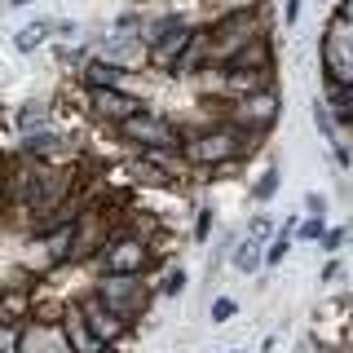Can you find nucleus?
<instances>
[{
    "instance_id": "obj_1",
    "label": "nucleus",
    "mask_w": 353,
    "mask_h": 353,
    "mask_svg": "<svg viewBox=\"0 0 353 353\" xmlns=\"http://www.w3.org/2000/svg\"><path fill=\"white\" fill-rule=\"evenodd\" d=\"M265 31H274V0H239V5L216 9L212 18H203L208 58H212V66H225Z\"/></svg>"
},
{
    "instance_id": "obj_2",
    "label": "nucleus",
    "mask_w": 353,
    "mask_h": 353,
    "mask_svg": "<svg viewBox=\"0 0 353 353\" xmlns=\"http://www.w3.org/2000/svg\"><path fill=\"white\" fill-rule=\"evenodd\" d=\"M261 150V141H252V137H243V132H234L230 124H208V128H194V132H185L181 137V163L190 172H208V168H216V163H230V159H243L248 163L252 154Z\"/></svg>"
},
{
    "instance_id": "obj_3",
    "label": "nucleus",
    "mask_w": 353,
    "mask_h": 353,
    "mask_svg": "<svg viewBox=\"0 0 353 353\" xmlns=\"http://www.w3.org/2000/svg\"><path fill=\"white\" fill-rule=\"evenodd\" d=\"M88 265H93V279H97V274H115V279H150V274L159 270V256H154L150 239L132 234V230L124 225V216H119V230L102 243V252H97Z\"/></svg>"
},
{
    "instance_id": "obj_4",
    "label": "nucleus",
    "mask_w": 353,
    "mask_h": 353,
    "mask_svg": "<svg viewBox=\"0 0 353 353\" xmlns=\"http://www.w3.org/2000/svg\"><path fill=\"white\" fill-rule=\"evenodd\" d=\"M216 119L230 124L234 132L252 141H270L274 128L283 124V88H265V93H248V97H216Z\"/></svg>"
},
{
    "instance_id": "obj_5",
    "label": "nucleus",
    "mask_w": 353,
    "mask_h": 353,
    "mask_svg": "<svg viewBox=\"0 0 353 353\" xmlns=\"http://www.w3.org/2000/svg\"><path fill=\"white\" fill-rule=\"evenodd\" d=\"M110 137L124 141L132 154H150V150H181V128H176L172 110H159V106H141L132 119H124L119 128H110Z\"/></svg>"
},
{
    "instance_id": "obj_6",
    "label": "nucleus",
    "mask_w": 353,
    "mask_h": 353,
    "mask_svg": "<svg viewBox=\"0 0 353 353\" xmlns=\"http://www.w3.org/2000/svg\"><path fill=\"white\" fill-rule=\"evenodd\" d=\"M318 58V80L331 88H349L353 84V27L340 14H327L323 36L314 44Z\"/></svg>"
},
{
    "instance_id": "obj_7",
    "label": "nucleus",
    "mask_w": 353,
    "mask_h": 353,
    "mask_svg": "<svg viewBox=\"0 0 353 353\" xmlns=\"http://www.w3.org/2000/svg\"><path fill=\"white\" fill-rule=\"evenodd\" d=\"M88 292H93L110 314H119L132 327H137L141 318H150V305L159 301L150 279H115V274H97V279L88 283Z\"/></svg>"
},
{
    "instance_id": "obj_8",
    "label": "nucleus",
    "mask_w": 353,
    "mask_h": 353,
    "mask_svg": "<svg viewBox=\"0 0 353 353\" xmlns=\"http://www.w3.org/2000/svg\"><path fill=\"white\" fill-rule=\"evenodd\" d=\"M71 305H75V314L84 318V327L97 336V345H102L106 353H124V349H128V340H132V331H137V327L124 323L119 314H110V309L97 301L88 287H80V292L71 296Z\"/></svg>"
},
{
    "instance_id": "obj_9",
    "label": "nucleus",
    "mask_w": 353,
    "mask_h": 353,
    "mask_svg": "<svg viewBox=\"0 0 353 353\" xmlns=\"http://www.w3.org/2000/svg\"><path fill=\"white\" fill-rule=\"evenodd\" d=\"M141 106H150V102L132 88V80L119 84V88H93V93H84V115L93 119V124H102L106 132L119 128L124 119H132Z\"/></svg>"
},
{
    "instance_id": "obj_10",
    "label": "nucleus",
    "mask_w": 353,
    "mask_h": 353,
    "mask_svg": "<svg viewBox=\"0 0 353 353\" xmlns=\"http://www.w3.org/2000/svg\"><path fill=\"white\" fill-rule=\"evenodd\" d=\"M14 154H22V159H31V163H75L80 137H75L71 128L53 124V128H40V132H31V137H22Z\"/></svg>"
},
{
    "instance_id": "obj_11",
    "label": "nucleus",
    "mask_w": 353,
    "mask_h": 353,
    "mask_svg": "<svg viewBox=\"0 0 353 353\" xmlns=\"http://www.w3.org/2000/svg\"><path fill=\"white\" fill-rule=\"evenodd\" d=\"M88 44H93V58L119 66V71H128V75H146V40H141V31L137 36L102 31V36H88Z\"/></svg>"
},
{
    "instance_id": "obj_12",
    "label": "nucleus",
    "mask_w": 353,
    "mask_h": 353,
    "mask_svg": "<svg viewBox=\"0 0 353 353\" xmlns=\"http://www.w3.org/2000/svg\"><path fill=\"white\" fill-rule=\"evenodd\" d=\"M18 353H71V345H66L62 323H36V318H27L22 323Z\"/></svg>"
},
{
    "instance_id": "obj_13",
    "label": "nucleus",
    "mask_w": 353,
    "mask_h": 353,
    "mask_svg": "<svg viewBox=\"0 0 353 353\" xmlns=\"http://www.w3.org/2000/svg\"><path fill=\"white\" fill-rule=\"evenodd\" d=\"M9 124H14L18 141H22V137H31V132L58 124V106H53L49 97H27V102H18V106H14V119H9Z\"/></svg>"
},
{
    "instance_id": "obj_14",
    "label": "nucleus",
    "mask_w": 353,
    "mask_h": 353,
    "mask_svg": "<svg viewBox=\"0 0 353 353\" xmlns=\"http://www.w3.org/2000/svg\"><path fill=\"white\" fill-rule=\"evenodd\" d=\"M71 80L80 84V93H93V88H119V84H128L132 75L119 71V66H110V62H102V58H88Z\"/></svg>"
},
{
    "instance_id": "obj_15",
    "label": "nucleus",
    "mask_w": 353,
    "mask_h": 353,
    "mask_svg": "<svg viewBox=\"0 0 353 353\" xmlns=\"http://www.w3.org/2000/svg\"><path fill=\"white\" fill-rule=\"evenodd\" d=\"M9 44H14V53H22V58H31V53L49 49V44H53V18H44V14L27 18V22L14 31V36H9Z\"/></svg>"
},
{
    "instance_id": "obj_16",
    "label": "nucleus",
    "mask_w": 353,
    "mask_h": 353,
    "mask_svg": "<svg viewBox=\"0 0 353 353\" xmlns=\"http://www.w3.org/2000/svg\"><path fill=\"white\" fill-rule=\"evenodd\" d=\"M62 331H66V345H71V353H106L102 345H97V336L84 327V318L75 314L71 301H66V309H62Z\"/></svg>"
},
{
    "instance_id": "obj_17",
    "label": "nucleus",
    "mask_w": 353,
    "mask_h": 353,
    "mask_svg": "<svg viewBox=\"0 0 353 353\" xmlns=\"http://www.w3.org/2000/svg\"><path fill=\"white\" fill-rule=\"evenodd\" d=\"M185 292H190V270H185L181 261L163 265L159 279H154V296H159V301H176V296H185Z\"/></svg>"
},
{
    "instance_id": "obj_18",
    "label": "nucleus",
    "mask_w": 353,
    "mask_h": 353,
    "mask_svg": "<svg viewBox=\"0 0 353 353\" xmlns=\"http://www.w3.org/2000/svg\"><path fill=\"white\" fill-rule=\"evenodd\" d=\"M261 243H252V239H243L239 234V243H234V252H230V261L225 265H234V270L243 274V279H256V274L265 270V256H261Z\"/></svg>"
},
{
    "instance_id": "obj_19",
    "label": "nucleus",
    "mask_w": 353,
    "mask_h": 353,
    "mask_svg": "<svg viewBox=\"0 0 353 353\" xmlns=\"http://www.w3.org/2000/svg\"><path fill=\"white\" fill-rule=\"evenodd\" d=\"M279 190H283V168H279V163H265V168L256 172V181H248V199L256 208H265Z\"/></svg>"
},
{
    "instance_id": "obj_20",
    "label": "nucleus",
    "mask_w": 353,
    "mask_h": 353,
    "mask_svg": "<svg viewBox=\"0 0 353 353\" xmlns=\"http://www.w3.org/2000/svg\"><path fill=\"white\" fill-rule=\"evenodd\" d=\"M49 49H53V66L66 71V75H75L88 58H93V44L88 40H80V44H49Z\"/></svg>"
},
{
    "instance_id": "obj_21",
    "label": "nucleus",
    "mask_w": 353,
    "mask_h": 353,
    "mask_svg": "<svg viewBox=\"0 0 353 353\" xmlns=\"http://www.w3.org/2000/svg\"><path fill=\"white\" fill-rule=\"evenodd\" d=\"M309 119H314L318 137H323L327 146H340V141H345V132L336 128V119H331V110L323 106V97H314V102H309Z\"/></svg>"
},
{
    "instance_id": "obj_22",
    "label": "nucleus",
    "mask_w": 353,
    "mask_h": 353,
    "mask_svg": "<svg viewBox=\"0 0 353 353\" xmlns=\"http://www.w3.org/2000/svg\"><path fill=\"white\" fill-rule=\"evenodd\" d=\"M212 234H216V208H212V203H199V208H194V230H190V239L203 248V243H212Z\"/></svg>"
},
{
    "instance_id": "obj_23",
    "label": "nucleus",
    "mask_w": 353,
    "mask_h": 353,
    "mask_svg": "<svg viewBox=\"0 0 353 353\" xmlns=\"http://www.w3.org/2000/svg\"><path fill=\"white\" fill-rule=\"evenodd\" d=\"M274 234H279V225H274V216H270V212H252V216H248V225H243V239L261 243V248H265V243H270Z\"/></svg>"
},
{
    "instance_id": "obj_24",
    "label": "nucleus",
    "mask_w": 353,
    "mask_h": 353,
    "mask_svg": "<svg viewBox=\"0 0 353 353\" xmlns=\"http://www.w3.org/2000/svg\"><path fill=\"white\" fill-rule=\"evenodd\" d=\"M292 248H296V239L279 230V234H274L270 243H265V252H261V256H265V270H279V265H283L287 256H292Z\"/></svg>"
},
{
    "instance_id": "obj_25",
    "label": "nucleus",
    "mask_w": 353,
    "mask_h": 353,
    "mask_svg": "<svg viewBox=\"0 0 353 353\" xmlns=\"http://www.w3.org/2000/svg\"><path fill=\"white\" fill-rule=\"evenodd\" d=\"M141 22H146V9H141V5H128V9H119V14L110 18V31H124V36H137V31H141Z\"/></svg>"
},
{
    "instance_id": "obj_26",
    "label": "nucleus",
    "mask_w": 353,
    "mask_h": 353,
    "mask_svg": "<svg viewBox=\"0 0 353 353\" xmlns=\"http://www.w3.org/2000/svg\"><path fill=\"white\" fill-rule=\"evenodd\" d=\"M208 318H212V327L234 323V318H239V301H234V296H212V301H208Z\"/></svg>"
},
{
    "instance_id": "obj_27",
    "label": "nucleus",
    "mask_w": 353,
    "mask_h": 353,
    "mask_svg": "<svg viewBox=\"0 0 353 353\" xmlns=\"http://www.w3.org/2000/svg\"><path fill=\"white\" fill-rule=\"evenodd\" d=\"M84 22L80 18H53V44H80L84 40Z\"/></svg>"
},
{
    "instance_id": "obj_28",
    "label": "nucleus",
    "mask_w": 353,
    "mask_h": 353,
    "mask_svg": "<svg viewBox=\"0 0 353 353\" xmlns=\"http://www.w3.org/2000/svg\"><path fill=\"white\" fill-rule=\"evenodd\" d=\"M327 234V216H301V225H296V248H309V243H318Z\"/></svg>"
},
{
    "instance_id": "obj_29",
    "label": "nucleus",
    "mask_w": 353,
    "mask_h": 353,
    "mask_svg": "<svg viewBox=\"0 0 353 353\" xmlns=\"http://www.w3.org/2000/svg\"><path fill=\"white\" fill-rule=\"evenodd\" d=\"M345 243H349V225H327V234L318 239V252H323V256H340Z\"/></svg>"
},
{
    "instance_id": "obj_30",
    "label": "nucleus",
    "mask_w": 353,
    "mask_h": 353,
    "mask_svg": "<svg viewBox=\"0 0 353 353\" xmlns=\"http://www.w3.org/2000/svg\"><path fill=\"white\" fill-rule=\"evenodd\" d=\"M301 208H305L301 216H331V199H327L323 190H305V199H301Z\"/></svg>"
},
{
    "instance_id": "obj_31",
    "label": "nucleus",
    "mask_w": 353,
    "mask_h": 353,
    "mask_svg": "<svg viewBox=\"0 0 353 353\" xmlns=\"http://www.w3.org/2000/svg\"><path fill=\"white\" fill-rule=\"evenodd\" d=\"M243 168V159H230V163H216V168H208V172H199V181H208V185H221V181H234V172Z\"/></svg>"
},
{
    "instance_id": "obj_32",
    "label": "nucleus",
    "mask_w": 353,
    "mask_h": 353,
    "mask_svg": "<svg viewBox=\"0 0 353 353\" xmlns=\"http://www.w3.org/2000/svg\"><path fill=\"white\" fill-rule=\"evenodd\" d=\"M301 14H305V0H279V22H283V31H296V27H301Z\"/></svg>"
},
{
    "instance_id": "obj_33",
    "label": "nucleus",
    "mask_w": 353,
    "mask_h": 353,
    "mask_svg": "<svg viewBox=\"0 0 353 353\" xmlns=\"http://www.w3.org/2000/svg\"><path fill=\"white\" fill-rule=\"evenodd\" d=\"M331 163H336V172H353V146H349V141L331 146Z\"/></svg>"
},
{
    "instance_id": "obj_34",
    "label": "nucleus",
    "mask_w": 353,
    "mask_h": 353,
    "mask_svg": "<svg viewBox=\"0 0 353 353\" xmlns=\"http://www.w3.org/2000/svg\"><path fill=\"white\" fill-rule=\"evenodd\" d=\"M18 340H22V327L0 323V353H18Z\"/></svg>"
},
{
    "instance_id": "obj_35",
    "label": "nucleus",
    "mask_w": 353,
    "mask_h": 353,
    "mask_svg": "<svg viewBox=\"0 0 353 353\" xmlns=\"http://www.w3.org/2000/svg\"><path fill=\"white\" fill-rule=\"evenodd\" d=\"M340 274H345V261H340V256H327V265L318 270V283H336Z\"/></svg>"
},
{
    "instance_id": "obj_36",
    "label": "nucleus",
    "mask_w": 353,
    "mask_h": 353,
    "mask_svg": "<svg viewBox=\"0 0 353 353\" xmlns=\"http://www.w3.org/2000/svg\"><path fill=\"white\" fill-rule=\"evenodd\" d=\"M331 14H340V18L353 27V0H336V5H331Z\"/></svg>"
},
{
    "instance_id": "obj_37",
    "label": "nucleus",
    "mask_w": 353,
    "mask_h": 353,
    "mask_svg": "<svg viewBox=\"0 0 353 353\" xmlns=\"http://www.w3.org/2000/svg\"><path fill=\"white\" fill-rule=\"evenodd\" d=\"M31 5H36V0H5V9H18V14H22V9H31Z\"/></svg>"
},
{
    "instance_id": "obj_38",
    "label": "nucleus",
    "mask_w": 353,
    "mask_h": 353,
    "mask_svg": "<svg viewBox=\"0 0 353 353\" xmlns=\"http://www.w3.org/2000/svg\"><path fill=\"white\" fill-rule=\"evenodd\" d=\"M274 345H279V336H265L261 340V353H274Z\"/></svg>"
},
{
    "instance_id": "obj_39",
    "label": "nucleus",
    "mask_w": 353,
    "mask_h": 353,
    "mask_svg": "<svg viewBox=\"0 0 353 353\" xmlns=\"http://www.w3.org/2000/svg\"><path fill=\"white\" fill-rule=\"evenodd\" d=\"M0 190H5V154H0Z\"/></svg>"
},
{
    "instance_id": "obj_40",
    "label": "nucleus",
    "mask_w": 353,
    "mask_h": 353,
    "mask_svg": "<svg viewBox=\"0 0 353 353\" xmlns=\"http://www.w3.org/2000/svg\"><path fill=\"white\" fill-rule=\"evenodd\" d=\"M345 248H353V225H349V243H345Z\"/></svg>"
},
{
    "instance_id": "obj_41",
    "label": "nucleus",
    "mask_w": 353,
    "mask_h": 353,
    "mask_svg": "<svg viewBox=\"0 0 353 353\" xmlns=\"http://www.w3.org/2000/svg\"><path fill=\"white\" fill-rule=\"evenodd\" d=\"M225 353H243V349H225Z\"/></svg>"
},
{
    "instance_id": "obj_42",
    "label": "nucleus",
    "mask_w": 353,
    "mask_h": 353,
    "mask_svg": "<svg viewBox=\"0 0 353 353\" xmlns=\"http://www.w3.org/2000/svg\"><path fill=\"white\" fill-rule=\"evenodd\" d=\"M0 287H5V279H0Z\"/></svg>"
}]
</instances>
